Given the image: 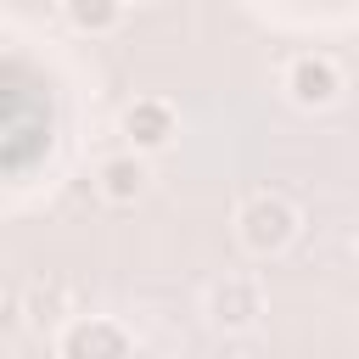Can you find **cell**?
Wrapping results in <instances>:
<instances>
[{
	"label": "cell",
	"instance_id": "6da1fadb",
	"mask_svg": "<svg viewBox=\"0 0 359 359\" xmlns=\"http://www.w3.org/2000/svg\"><path fill=\"white\" fill-rule=\"evenodd\" d=\"M297 236H303V213H297L286 196H275V191L247 196L241 213H236V241H241L252 258H280V252L297 247Z\"/></svg>",
	"mask_w": 359,
	"mask_h": 359
},
{
	"label": "cell",
	"instance_id": "7a4b0ae2",
	"mask_svg": "<svg viewBox=\"0 0 359 359\" xmlns=\"http://www.w3.org/2000/svg\"><path fill=\"white\" fill-rule=\"evenodd\" d=\"M202 309H208V320H213L219 331H252V325L264 320V309H269L264 275H258V269H230V275H219V280L208 286Z\"/></svg>",
	"mask_w": 359,
	"mask_h": 359
},
{
	"label": "cell",
	"instance_id": "3957f363",
	"mask_svg": "<svg viewBox=\"0 0 359 359\" xmlns=\"http://www.w3.org/2000/svg\"><path fill=\"white\" fill-rule=\"evenodd\" d=\"M280 90L292 95V107H303V112H320V107H337V101H342L348 79H342V67H337L325 50H303V56H292V62H286V73H280Z\"/></svg>",
	"mask_w": 359,
	"mask_h": 359
},
{
	"label": "cell",
	"instance_id": "277c9868",
	"mask_svg": "<svg viewBox=\"0 0 359 359\" xmlns=\"http://www.w3.org/2000/svg\"><path fill=\"white\" fill-rule=\"evenodd\" d=\"M56 353L62 359H129V331L107 314H79L62 325Z\"/></svg>",
	"mask_w": 359,
	"mask_h": 359
},
{
	"label": "cell",
	"instance_id": "5b68a950",
	"mask_svg": "<svg viewBox=\"0 0 359 359\" xmlns=\"http://www.w3.org/2000/svg\"><path fill=\"white\" fill-rule=\"evenodd\" d=\"M123 135H129V146H135L140 157L174 146V135H180L174 101H168V95H135V101L123 107Z\"/></svg>",
	"mask_w": 359,
	"mask_h": 359
},
{
	"label": "cell",
	"instance_id": "8992f818",
	"mask_svg": "<svg viewBox=\"0 0 359 359\" xmlns=\"http://www.w3.org/2000/svg\"><path fill=\"white\" fill-rule=\"evenodd\" d=\"M146 185H151V168H146L140 151H118V157H107V163L95 168V191H101L112 208H135V202L146 196Z\"/></svg>",
	"mask_w": 359,
	"mask_h": 359
},
{
	"label": "cell",
	"instance_id": "52a82bcc",
	"mask_svg": "<svg viewBox=\"0 0 359 359\" xmlns=\"http://www.w3.org/2000/svg\"><path fill=\"white\" fill-rule=\"evenodd\" d=\"M67 22L101 34V28H118V22H123V6H67Z\"/></svg>",
	"mask_w": 359,
	"mask_h": 359
},
{
	"label": "cell",
	"instance_id": "ba28073f",
	"mask_svg": "<svg viewBox=\"0 0 359 359\" xmlns=\"http://www.w3.org/2000/svg\"><path fill=\"white\" fill-rule=\"evenodd\" d=\"M353 252H359V241H353Z\"/></svg>",
	"mask_w": 359,
	"mask_h": 359
}]
</instances>
